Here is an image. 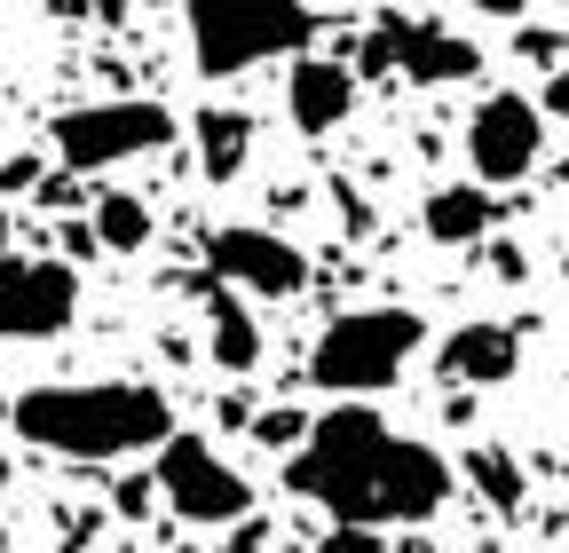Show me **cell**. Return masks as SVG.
Masks as SVG:
<instances>
[{"mask_svg": "<svg viewBox=\"0 0 569 553\" xmlns=\"http://www.w3.org/2000/svg\"><path fill=\"white\" fill-rule=\"evenodd\" d=\"M301 499H317L332 522H365V530H419L427 514L451 506V459L396 435L365 395H340L325 420H309L301 459L284 466Z\"/></svg>", "mask_w": 569, "mask_h": 553, "instance_id": "cell-1", "label": "cell"}, {"mask_svg": "<svg viewBox=\"0 0 569 553\" xmlns=\"http://www.w3.org/2000/svg\"><path fill=\"white\" fill-rule=\"evenodd\" d=\"M284 111H293L301 134H332L356 111V72L332 63V56H293V72H284Z\"/></svg>", "mask_w": 569, "mask_h": 553, "instance_id": "cell-12", "label": "cell"}, {"mask_svg": "<svg viewBox=\"0 0 569 553\" xmlns=\"http://www.w3.org/2000/svg\"><path fill=\"white\" fill-rule=\"evenodd\" d=\"M151 499H159V482H142V474L119 482V514H151Z\"/></svg>", "mask_w": 569, "mask_h": 553, "instance_id": "cell-21", "label": "cell"}, {"mask_svg": "<svg viewBox=\"0 0 569 553\" xmlns=\"http://www.w3.org/2000/svg\"><path fill=\"white\" fill-rule=\"evenodd\" d=\"M206 356L222 364V372H253V364H261V324H253L246 301L222 293V301L206 309Z\"/></svg>", "mask_w": 569, "mask_h": 553, "instance_id": "cell-15", "label": "cell"}, {"mask_svg": "<svg viewBox=\"0 0 569 553\" xmlns=\"http://www.w3.org/2000/svg\"><path fill=\"white\" fill-rule=\"evenodd\" d=\"M206 261L213 276H230V285L261 293V301H293L309 285V261L293 238H277V230H253V222H230V230H213L206 238Z\"/></svg>", "mask_w": 569, "mask_h": 553, "instance_id": "cell-10", "label": "cell"}, {"mask_svg": "<svg viewBox=\"0 0 569 553\" xmlns=\"http://www.w3.org/2000/svg\"><path fill=\"white\" fill-rule=\"evenodd\" d=\"M9 428L48 459H134L174 435V411L142 380H71V388H24L9 403Z\"/></svg>", "mask_w": 569, "mask_h": 553, "instance_id": "cell-2", "label": "cell"}, {"mask_svg": "<svg viewBox=\"0 0 569 553\" xmlns=\"http://www.w3.org/2000/svg\"><path fill=\"white\" fill-rule=\"evenodd\" d=\"M459 9H475V17H522V0H459Z\"/></svg>", "mask_w": 569, "mask_h": 553, "instance_id": "cell-25", "label": "cell"}, {"mask_svg": "<svg viewBox=\"0 0 569 553\" xmlns=\"http://www.w3.org/2000/svg\"><path fill=\"white\" fill-rule=\"evenodd\" d=\"M419 222H427L436 245H482L498 230V198H490V182H443L436 198H427Z\"/></svg>", "mask_w": 569, "mask_h": 553, "instance_id": "cell-13", "label": "cell"}, {"mask_svg": "<svg viewBox=\"0 0 569 553\" xmlns=\"http://www.w3.org/2000/svg\"><path fill=\"white\" fill-rule=\"evenodd\" d=\"M167 134H174L167 103H151V95H103V103L56 111L48 143H56V159H63L71 174H111V167H127V159H151Z\"/></svg>", "mask_w": 569, "mask_h": 553, "instance_id": "cell-5", "label": "cell"}, {"mask_svg": "<svg viewBox=\"0 0 569 553\" xmlns=\"http://www.w3.org/2000/svg\"><path fill=\"white\" fill-rule=\"evenodd\" d=\"M365 72H403L419 88H451V80L482 72V48L443 24H419V17H380L365 32Z\"/></svg>", "mask_w": 569, "mask_h": 553, "instance_id": "cell-7", "label": "cell"}, {"mask_svg": "<svg viewBox=\"0 0 569 553\" xmlns=\"http://www.w3.org/2000/svg\"><path fill=\"white\" fill-rule=\"evenodd\" d=\"M546 111L569 127V63H561V72H553V88H546ZM561 182H569V151H561Z\"/></svg>", "mask_w": 569, "mask_h": 553, "instance_id": "cell-22", "label": "cell"}, {"mask_svg": "<svg viewBox=\"0 0 569 553\" xmlns=\"http://www.w3.org/2000/svg\"><path fill=\"white\" fill-rule=\"evenodd\" d=\"M411 356H419V316L411 309H348L317 332L309 380L325 395H380V388L403 380Z\"/></svg>", "mask_w": 569, "mask_h": 553, "instance_id": "cell-4", "label": "cell"}, {"mask_svg": "<svg viewBox=\"0 0 569 553\" xmlns=\"http://www.w3.org/2000/svg\"><path fill=\"white\" fill-rule=\"evenodd\" d=\"M159 499L182 514V522H198V530H230V522H246L253 514V482L213 451L206 435H190V428H174L167 443H159Z\"/></svg>", "mask_w": 569, "mask_h": 553, "instance_id": "cell-6", "label": "cell"}, {"mask_svg": "<svg viewBox=\"0 0 569 553\" xmlns=\"http://www.w3.org/2000/svg\"><path fill=\"white\" fill-rule=\"evenodd\" d=\"M24 190H40V159H32V151L0 159V198H24Z\"/></svg>", "mask_w": 569, "mask_h": 553, "instance_id": "cell-20", "label": "cell"}, {"mask_svg": "<svg viewBox=\"0 0 569 553\" xmlns=\"http://www.w3.org/2000/svg\"><path fill=\"white\" fill-rule=\"evenodd\" d=\"M190 63L198 80H238L253 63H277L317 40V9L309 0H190Z\"/></svg>", "mask_w": 569, "mask_h": 553, "instance_id": "cell-3", "label": "cell"}, {"mask_svg": "<svg viewBox=\"0 0 569 553\" xmlns=\"http://www.w3.org/2000/svg\"><path fill=\"white\" fill-rule=\"evenodd\" d=\"M222 553H261V530H246V537H230Z\"/></svg>", "mask_w": 569, "mask_h": 553, "instance_id": "cell-26", "label": "cell"}, {"mask_svg": "<svg viewBox=\"0 0 569 553\" xmlns=\"http://www.w3.org/2000/svg\"><path fill=\"white\" fill-rule=\"evenodd\" d=\"M253 159V119L246 111H198V174L206 182H238Z\"/></svg>", "mask_w": 569, "mask_h": 553, "instance_id": "cell-14", "label": "cell"}, {"mask_svg": "<svg viewBox=\"0 0 569 553\" xmlns=\"http://www.w3.org/2000/svg\"><path fill=\"white\" fill-rule=\"evenodd\" d=\"M538 151H546V119H538L530 95L498 88V95H482L467 111V167H475V182H490V190L498 182H522L538 167Z\"/></svg>", "mask_w": 569, "mask_h": 553, "instance_id": "cell-8", "label": "cell"}, {"mask_svg": "<svg viewBox=\"0 0 569 553\" xmlns=\"http://www.w3.org/2000/svg\"><path fill=\"white\" fill-rule=\"evenodd\" d=\"M80 316V269L71 261H0V340H56Z\"/></svg>", "mask_w": 569, "mask_h": 553, "instance_id": "cell-9", "label": "cell"}, {"mask_svg": "<svg viewBox=\"0 0 569 553\" xmlns=\"http://www.w3.org/2000/svg\"><path fill=\"white\" fill-rule=\"evenodd\" d=\"M253 435L284 451V443H301V435H309V420H301V411H261V420H253Z\"/></svg>", "mask_w": 569, "mask_h": 553, "instance_id": "cell-19", "label": "cell"}, {"mask_svg": "<svg viewBox=\"0 0 569 553\" xmlns=\"http://www.w3.org/2000/svg\"><path fill=\"white\" fill-rule=\"evenodd\" d=\"M515 364H522V332L515 324H459L436 349V372L451 388H507Z\"/></svg>", "mask_w": 569, "mask_h": 553, "instance_id": "cell-11", "label": "cell"}, {"mask_svg": "<svg viewBox=\"0 0 569 553\" xmlns=\"http://www.w3.org/2000/svg\"><path fill=\"white\" fill-rule=\"evenodd\" d=\"M317 553H388V545H380V530H365V522H332V537H325Z\"/></svg>", "mask_w": 569, "mask_h": 553, "instance_id": "cell-18", "label": "cell"}, {"mask_svg": "<svg viewBox=\"0 0 569 553\" xmlns=\"http://www.w3.org/2000/svg\"><path fill=\"white\" fill-rule=\"evenodd\" d=\"M88 238L103 253H142V245H151V205H142L134 190H103L96 214H88Z\"/></svg>", "mask_w": 569, "mask_h": 553, "instance_id": "cell-16", "label": "cell"}, {"mask_svg": "<svg viewBox=\"0 0 569 553\" xmlns=\"http://www.w3.org/2000/svg\"><path fill=\"white\" fill-rule=\"evenodd\" d=\"M56 17H119V0H48Z\"/></svg>", "mask_w": 569, "mask_h": 553, "instance_id": "cell-24", "label": "cell"}, {"mask_svg": "<svg viewBox=\"0 0 569 553\" xmlns=\"http://www.w3.org/2000/svg\"><path fill=\"white\" fill-rule=\"evenodd\" d=\"M467 474H475V491H482L498 514H522V466L498 451V443H482V451L467 459Z\"/></svg>", "mask_w": 569, "mask_h": 553, "instance_id": "cell-17", "label": "cell"}, {"mask_svg": "<svg viewBox=\"0 0 569 553\" xmlns=\"http://www.w3.org/2000/svg\"><path fill=\"white\" fill-rule=\"evenodd\" d=\"M388 553H436V545H419V537H403V545H388Z\"/></svg>", "mask_w": 569, "mask_h": 553, "instance_id": "cell-27", "label": "cell"}, {"mask_svg": "<svg viewBox=\"0 0 569 553\" xmlns=\"http://www.w3.org/2000/svg\"><path fill=\"white\" fill-rule=\"evenodd\" d=\"M561 48H569V40H561V32H522V56H530V63H553V56H561Z\"/></svg>", "mask_w": 569, "mask_h": 553, "instance_id": "cell-23", "label": "cell"}]
</instances>
